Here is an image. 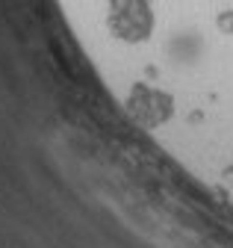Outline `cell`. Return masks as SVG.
Instances as JSON below:
<instances>
[{
  "label": "cell",
  "instance_id": "obj_1",
  "mask_svg": "<svg viewBox=\"0 0 233 248\" xmlns=\"http://www.w3.org/2000/svg\"><path fill=\"white\" fill-rule=\"evenodd\" d=\"M109 30L124 42H145L154 33L151 0H109Z\"/></svg>",
  "mask_w": 233,
  "mask_h": 248
},
{
  "label": "cell",
  "instance_id": "obj_2",
  "mask_svg": "<svg viewBox=\"0 0 233 248\" xmlns=\"http://www.w3.org/2000/svg\"><path fill=\"white\" fill-rule=\"evenodd\" d=\"M218 27L224 30V33H233V9H227V12L218 15Z\"/></svg>",
  "mask_w": 233,
  "mask_h": 248
}]
</instances>
